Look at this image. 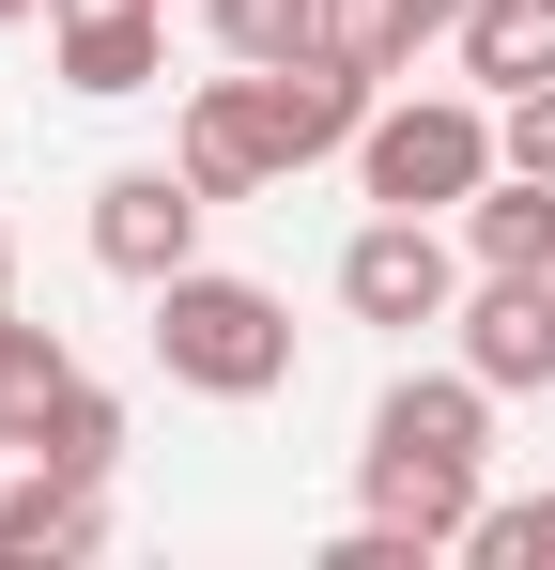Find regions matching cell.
Segmentation results:
<instances>
[{"mask_svg":"<svg viewBox=\"0 0 555 570\" xmlns=\"http://www.w3.org/2000/svg\"><path fill=\"white\" fill-rule=\"evenodd\" d=\"M155 371L185 401H278L293 385V308L263 278H216V263H185L155 278Z\"/></svg>","mask_w":555,"mask_h":570,"instance_id":"6da1fadb","label":"cell"},{"mask_svg":"<svg viewBox=\"0 0 555 570\" xmlns=\"http://www.w3.org/2000/svg\"><path fill=\"white\" fill-rule=\"evenodd\" d=\"M494 170H509V124L478 94H401V108H370V139H356V186L386 216H463Z\"/></svg>","mask_w":555,"mask_h":570,"instance_id":"7a4b0ae2","label":"cell"},{"mask_svg":"<svg viewBox=\"0 0 555 570\" xmlns=\"http://www.w3.org/2000/svg\"><path fill=\"white\" fill-rule=\"evenodd\" d=\"M201 216H216V200H201V170H185V155L108 170V186H93V263L155 293V278H185V263H201Z\"/></svg>","mask_w":555,"mask_h":570,"instance_id":"3957f363","label":"cell"},{"mask_svg":"<svg viewBox=\"0 0 555 570\" xmlns=\"http://www.w3.org/2000/svg\"><path fill=\"white\" fill-rule=\"evenodd\" d=\"M340 308H356V324H463L448 216H370L356 247H340Z\"/></svg>","mask_w":555,"mask_h":570,"instance_id":"277c9868","label":"cell"},{"mask_svg":"<svg viewBox=\"0 0 555 570\" xmlns=\"http://www.w3.org/2000/svg\"><path fill=\"white\" fill-rule=\"evenodd\" d=\"M78 556H108V478L16 463V493H0V570H78Z\"/></svg>","mask_w":555,"mask_h":570,"instance_id":"5b68a950","label":"cell"},{"mask_svg":"<svg viewBox=\"0 0 555 570\" xmlns=\"http://www.w3.org/2000/svg\"><path fill=\"white\" fill-rule=\"evenodd\" d=\"M171 155H185V170H201V200H263V186H278V139H263V94H247V62L185 94V124H171Z\"/></svg>","mask_w":555,"mask_h":570,"instance_id":"8992f818","label":"cell"},{"mask_svg":"<svg viewBox=\"0 0 555 570\" xmlns=\"http://www.w3.org/2000/svg\"><path fill=\"white\" fill-rule=\"evenodd\" d=\"M463 371L494 385H555V278H478L463 293Z\"/></svg>","mask_w":555,"mask_h":570,"instance_id":"52a82bcc","label":"cell"},{"mask_svg":"<svg viewBox=\"0 0 555 570\" xmlns=\"http://www.w3.org/2000/svg\"><path fill=\"white\" fill-rule=\"evenodd\" d=\"M62 31V94H155L171 78V0H124V16H47Z\"/></svg>","mask_w":555,"mask_h":570,"instance_id":"ba28073f","label":"cell"},{"mask_svg":"<svg viewBox=\"0 0 555 570\" xmlns=\"http://www.w3.org/2000/svg\"><path fill=\"white\" fill-rule=\"evenodd\" d=\"M463 263L478 278H555V186L541 170H494V186L463 200Z\"/></svg>","mask_w":555,"mask_h":570,"instance_id":"9c48e42d","label":"cell"},{"mask_svg":"<svg viewBox=\"0 0 555 570\" xmlns=\"http://www.w3.org/2000/svg\"><path fill=\"white\" fill-rule=\"evenodd\" d=\"M463 78H478V94H541L555 78V0H463Z\"/></svg>","mask_w":555,"mask_h":570,"instance_id":"30bf717a","label":"cell"},{"mask_svg":"<svg viewBox=\"0 0 555 570\" xmlns=\"http://www.w3.org/2000/svg\"><path fill=\"white\" fill-rule=\"evenodd\" d=\"M16 463H62V478H108V463H124V401H108V385H93V371H62V401L31 416V448H16Z\"/></svg>","mask_w":555,"mask_h":570,"instance_id":"8fae6325","label":"cell"},{"mask_svg":"<svg viewBox=\"0 0 555 570\" xmlns=\"http://www.w3.org/2000/svg\"><path fill=\"white\" fill-rule=\"evenodd\" d=\"M62 371H78V355H62V324H31V308L0 293V448H31V416L62 401Z\"/></svg>","mask_w":555,"mask_h":570,"instance_id":"7c38bea8","label":"cell"},{"mask_svg":"<svg viewBox=\"0 0 555 570\" xmlns=\"http://www.w3.org/2000/svg\"><path fill=\"white\" fill-rule=\"evenodd\" d=\"M463 31V0H340V31H324V47H356L370 78H401V62H417V47H448Z\"/></svg>","mask_w":555,"mask_h":570,"instance_id":"4fadbf2b","label":"cell"},{"mask_svg":"<svg viewBox=\"0 0 555 570\" xmlns=\"http://www.w3.org/2000/svg\"><path fill=\"white\" fill-rule=\"evenodd\" d=\"M201 16H216V62H293L340 31V0H201Z\"/></svg>","mask_w":555,"mask_h":570,"instance_id":"5bb4252c","label":"cell"},{"mask_svg":"<svg viewBox=\"0 0 555 570\" xmlns=\"http://www.w3.org/2000/svg\"><path fill=\"white\" fill-rule=\"evenodd\" d=\"M463 556H478V570H555V493H509V509L478 493V524H463Z\"/></svg>","mask_w":555,"mask_h":570,"instance_id":"9a60e30c","label":"cell"},{"mask_svg":"<svg viewBox=\"0 0 555 570\" xmlns=\"http://www.w3.org/2000/svg\"><path fill=\"white\" fill-rule=\"evenodd\" d=\"M509 170H541V186H555V78H541V94H509Z\"/></svg>","mask_w":555,"mask_h":570,"instance_id":"2e32d148","label":"cell"},{"mask_svg":"<svg viewBox=\"0 0 555 570\" xmlns=\"http://www.w3.org/2000/svg\"><path fill=\"white\" fill-rule=\"evenodd\" d=\"M47 16H124V0H47Z\"/></svg>","mask_w":555,"mask_h":570,"instance_id":"e0dca14e","label":"cell"},{"mask_svg":"<svg viewBox=\"0 0 555 570\" xmlns=\"http://www.w3.org/2000/svg\"><path fill=\"white\" fill-rule=\"evenodd\" d=\"M16 16H47V0H0V31H16Z\"/></svg>","mask_w":555,"mask_h":570,"instance_id":"ac0fdd59","label":"cell"},{"mask_svg":"<svg viewBox=\"0 0 555 570\" xmlns=\"http://www.w3.org/2000/svg\"><path fill=\"white\" fill-rule=\"evenodd\" d=\"M0 293H16V232H0Z\"/></svg>","mask_w":555,"mask_h":570,"instance_id":"d6986e66","label":"cell"}]
</instances>
